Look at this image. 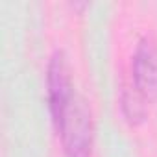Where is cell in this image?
<instances>
[{"mask_svg":"<svg viewBox=\"0 0 157 157\" xmlns=\"http://www.w3.org/2000/svg\"><path fill=\"white\" fill-rule=\"evenodd\" d=\"M133 89L150 102L157 100V39L146 35L137 43L131 61Z\"/></svg>","mask_w":157,"mask_h":157,"instance_id":"3957f363","label":"cell"},{"mask_svg":"<svg viewBox=\"0 0 157 157\" xmlns=\"http://www.w3.org/2000/svg\"><path fill=\"white\" fill-rule=\"evenodd\" d=\"M122 113L126 117V120L129 124H140L146 117V109H144V98L137 93V91H128L124 89L122 93Z\"/></svg>","mask_w":157,"mask_h":157,"instance_id":"277c9868","label":"cell"},{"mask_svg":"<svg viewBox=\"0 0 157 157\" xmlns=\"http://www.w3.org/2000/svg\"><path fill=\"white\" fill-rule=\"evenodd\" d=\"M54 128L61 139L65 157H91L94 144V122L91 107L83 96L74 94Z\"/></svg>","mask_w":157,"mask_h":157,"instance_id":"6da1fadb","label":"cell"},{"mask_svg":"<svg viewBox=\"0 0 157 157\" xmlns=\"http://www.w3.org/2000/svg\"><path fill=\"white\" fill-rule=\"evenodd\" d=\"M46 93H48V109L54 126L63 117L67 105L74 98V87L70 80V68L67 57L61 50H56L50 56L46 67Z\"/></svg>","mask_w":157,"mask_h":157,"instance_id":"7a4b0ae2","label":"cell"}]
</instances>
